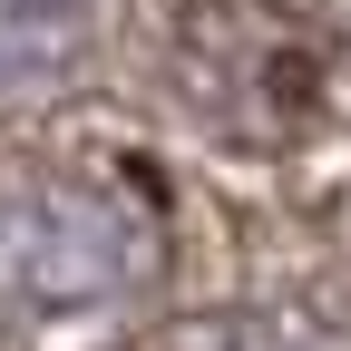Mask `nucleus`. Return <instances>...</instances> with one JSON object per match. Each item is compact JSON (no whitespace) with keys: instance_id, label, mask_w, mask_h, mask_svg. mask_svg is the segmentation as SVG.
I'll return each mask as SVG.
<instances>
[{"instance_id":"f257e3e1","label":"nucleus","mask_w":351,"mask_h":351,"mask_svg":"<svg viewBox=\"0 0 351 351\" xmlns=\"http://www.w3.org/2000/svg\"><path fill=\"white\" fill-rule=\"evenodd\" d=\"M166 274L147 195L78 166H0V341L10 351H117Z\"/></svg>"},{"instance_id":"f03ea898","label":"nucleus","mask_w":351,"mask_h":351,"mask_svg":"<svg viewBox=\"0 0 351 351\" xmlns=\"http://www.w3.org/2000/svg\"><path fill=\"white\" fill-rule=\"evenodd\" d=\"M176 88L186 117L274 147L332 117V39L302 29L283 0H195L176 29Z\"/></svg>"},{"instance_id":"7ed1b4c3","label":"nucleus","mask_w":351,"mask_h":351,"mask_svg":"<svg viewBox=\"0 0 351 351\" xmlns=\"http://www.w3.org/2000/svg\"><path fill=\"white\" fill-rule=\"evenodd\" d=\"M108 20L117 0H0V88L69 78L78 59H98Z\"/></svg>"},{"instance_id":"20e7f679","label":"nucleus","mask_w":351,"mask_h":351,"mask_svg":"<svg viewBox=\"0 0 351 351\" xmlns=\"http://www.w3.org/2000/svg\"><path fill=\"white\" fill-rule=\"evenodd\" d=\"M176 351H351V332H322L302 313H234L215 332H186Z\"/></svg>"}]
</instances>
